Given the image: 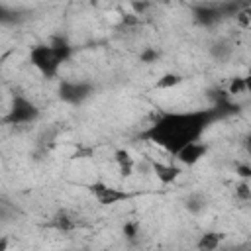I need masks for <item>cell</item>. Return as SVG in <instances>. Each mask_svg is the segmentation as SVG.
I'll return each mask as SVG.
<instances>
[{"label":"cell","instance_id":"1","mask_svg":"<svg viewBox=\"0 0 251 251\" xmlns=\"http://www.w3.org/2000/svg\"><path fill=\"white\" fill-rule=\"evenodd\" d=\"M214 114L210 110L198 112H171L163 114L147 131L145 137L165 151L176 155L184 145L198 141L206 126L212 122Z\"/></svg>","mask_w":251,"mask_h":251},{"label":"cell","instance_id":"2","mask_svg":"<svg viewBox=\"0 0 251 251\" xmlns=\"http://www.w3.org/2000/svg\"><path fill=\"white\" fill-rule=\"evenodd\" d=\"M73 53V47L67 43L63 37H51L49 43H39L31 47L29 51V61L31 65L47 78H53L61 67Z\"/></svg>","mask_w":251,"mask_h":251},{"label":"cell","instance_id":"3","mask_svg":"<svg viewBox=\"0 0 251 251\" xmlns=\"http://www.w3.org/2000/svg\"><path fill=\"white\" fill-rule=\"evenodd\" d=\"M37 118H39V108L31 100H27L25 96H14L12 106L8 114L2 118V122L10 126H24L35 122Z\"/></svg>","mask_w":251,"mask_h":251},{"label":"cell","instance_id":"4","mask_svg":"<svg viewBox=\"0 0 251 251\" xmlns=\"http://www.w3.org/2000/svg\"><path fill=\"white\" fill-rule=\"evenodd\" d=\"M90 94L92 86L82 80H63L59 86V96L69 104H82L86 98H90Z\"/></svg>","mask_w":251,"mask_h":251},{"label":"cell","instance_id":"5","mask_svg":"<svg viewBox=\"0 0 251 251\" xmlns=\"http://www.w3.org/2000/svg\"><path fill=\"white\" fill-rule=\"evenodd\" d=\"M90 192L94 194V198L102 204V206H112V204H118V202H126L131 198L129 192L126 190H120L116 186H108L104 182H92L90 186Z\"/></svg>","mask_w":251,"mask_h":251},{"label":"cell","instance_id":"6","mask_svg":"<svg viewBox=\"0 0 251 251\" xmlns=\"http://www.w3.org/2000/svg\"><path fill=\"white\" fill-rule=\"evenodd\" d=\"M206 151H208V147H206L202 141H192V143L184 145V147H182L175 157H176L182 165L192 167V165H196V163L206 155Z\"/></svg>","mask_w":251,"mask_h":251},{"label":"cell","instance_id":"7","mask_svg":"<svg viewBox=\"0 0 251 251\" xmlns=\"http://www.w3.org/2000/svg\"><path fill=\"white\" fill-rule=\"evenodd\" d=\"M151 169L155 173V176L163 182V184H171L178 178L180 175V169L178 167H173L169 163H159V161H151Z\"/></svg>","mask_w":251,"mask_h":251},{"label":"cell","instance_id":"8","mask_svg":"<svg viewBox=\"0 0 251 251\" xmlns=\"http://www.w3.org/2000/svg\"><path fill=\"white\" fill-rule=\"evenodd\" d=\"M194 16L200 24L204 25H212L216 24L220 18H222V12H220V6H214V4H202V6H196L194 8Z\"/></svg>","mask_w":251,"mask_h":251},{"label":"cell","instance_id":"9","mask_svg":"<svg viewBox=\"0 0 251 251\" xmlns=\"http://www.w3.org/2000/svg\"><path fill=\"white\" fill-rule=\"evenodd\" d=\"M224 241V233L220 231H206L198 237L196 241V249L198 251H216Z\"/></svg>","mask_w":251,"mask_h":251},{"label":"cell","instance_id":"10","mask_svg":"<svg viewBox=\"0 0 251 251\" xmlns=\"http://www.w3.org/2000/svg\"><path fill=\"white\" fill-rule=\"evenodd\" d=\"M114 161H116V165H118V169H120V173H122L124 176H129V175L133 173L135 161H133V157H131L126 149H118V151L114 153Z\"/></svg>","mask_w":251,"mask_h":251},{"label":"cell","instance_id":"11","mask_svg":"<svg viewBox=\"0 0 251 251\" xmlns=\"http://www.w3.org/2000/svg\"><path fill=\"white\" fill-rule=\"evenodd\" d=\"M184 78L178 75V73H165L159 80H157V88H161V90H169V88H175V86H178L180 82H182Z\"/></svg>","mask_w":251,"mask_h":251},{"label":"cell","instance_id":"12","mask_svg":"<svg viewBox=\"0 0 251 251\" xmlns=\"http://www.w3.org/2000/svg\"><path fill=\"white\" fill-rule=\"evenodd\" d=\"M184 206H186V210H188V212L198 214V212H202V210H204L206 200H204V196H200V194H190V196L186 198Z\"/></svg>","mask_w":251,"mask_h":251},{"label":"cell","instance_id":"13","mask_svg":"<svg viewBox=\"0 0 251 251\" xmlns=\"http://www.w3.org/2000/svg\"><path fill=\"white\" fill-rule=\"evenodd\" d=\"M245 90H247V80L241 78V76L233 78V80L229 82V86H227V94H241V92H245Z\"/></svg>","mask_w":251,"mask_h":251},{"label":"cell","instance_id":"14","mask_svg":"<svg viewBox=\"0 0 251 251\" xmlns=\"http://www.w3.org/2000/svg\"><path fill=\"white\" fill-rule=\"evenodd\" d=\"M53 227H57V229H61V231H69V229H73L75 227V224L63 214V216H57L55 220H53V224H51Z\"/></svg>","mask_w":251,"mask_h":251},{"label":"cell","instance_id":"15","mask_svg":"<svg viewBox=\"0 0 251 251\" xmlns=\"http://www.w3.org/2000/svg\"><path fill=\"white\" fill-rule=\"evenodd\" d=\"M235 194H237V198H241V200H249L251 198V188H249V180H241L239 184H237V188H235Z\"/></svg>","mask_w":251,"mask_h":251},{"label":"cell","instance_id":"16","mask_svg":"<svg viewBox=\"0 0 251 251\" xmlns=\"http://www.w3.org/2000/svg\"><path fill=\"white\" fill-rule=\"evenodd\" d=\"M212 53H214L218 59H226V57L231 53V47L226 45V43H216V45L212 47Z\"/></svg>","mask_w":251,"mask_h":251},{"label":"cell","instance_id":"17","mask_svg":"<svg viewBox=\"0 0 251 251\" xmlns=\"http://www.w3.org/2000/svg\"><path fill=\"white\" fill-rule=\"evenodd\" d=\"M157 57H159V53H157L155 49H147V51L141 53V61H143V63H151V61H155Z\"/></svg>","mask_w":251,"mask_h":251},{"label":"cell","instance_id":"18","mask_svg":"<svg viewBox=\"0 0 251 251\" xmlns=\"http://www.w3.org/2000/svg\"><path fill=\"white\" fill-rule=\"evenodd\" d=\"M124 233H126V237H129V239H133L135 235H137V224H126L124 226Z\"/></svg>","mask_w":251,"mask_h":251},{"label":"cell","instance_id":"19","mask_svg":"<svg viewBox=\"0 0 251 251\" xmlns=\"http://www.w3.org/2000/svg\"><path fill=\"white\" fill-rule=\"evenodd\" d=\"M237 173L241 175L243 180H249V176H251V169H249V165H237Z\"/></svg>","mask_w":251,"mask_h":251},{"label":"cell","instance_id":"20","mask_svg":"<svg viewBox=\"0 0 251 251\" xmlns=\"http://www.w3.org/2000/svg\"><path fill=\"white\" fill-rule=\"evenodd\" d=\"M147 6H149V4H137V2H133V4H131V8H133V10L137 12L135 16H139V14L143 12V10H147Z\"/></svg>","mask_w":251,"mask_h":251},{"label":"cell","instance_id":"21","mask_svg":"<svg viewBox=\"0 0 251 251\" xmlns=\"http://www.w3.org/2000/svg\"><path fill=\"white\" fill-rule=\"evenodd\" d=\"M8 245H10V239L6 235H0V251H8Z\"/></svg>","mask_w":251,"mask_h":251},{"label":"cell","instance_id":"22","mask_svg":"<svg viewBox=\"0 0 251 251\" xmlns=\"http://www.w3.org/2000/svg\"><path fill=\"white\" fill-rule=\"evenodd\" d=\"M0 14H2V8H0Z\"/></svg>","mask_w":251,"mask_h":251}]
</instances>
